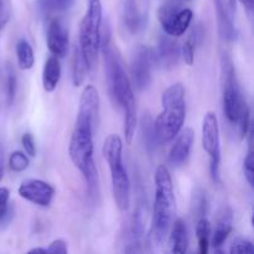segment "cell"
Masks as SVG:
<instances>
[{
	"label": "cell",
	"instance_id": "cell-5",
	"mask_svg": "<svg viewBox=\"0 0 254 254\" xmlns=\"http://www.w3.org/2000/svg\"><path fill=\"white\" fill-rule=\"evenodd\" d=\"M103 158L111 171L112 193L114 202L122 212L130 207V180L123 164V140L117 134H109L102 148Z\"/></svg>",
	"mask_w": 254,
	"mask_h": 254
},
{
	"label": "cell",
	"instance_id": "cell-10",
	"mask_svg": "<svg viewBox=\"0 0 254 254\" xmlns=\"http://www.w3.org/2000/svg\"><path fill=\"white\" fill-rule=\"evenodd\" d=\"M213 2H215L218 34L221 39L227 42L235 41L238 35L236 27V12H237L236 0H213Z\"/></svg>",
	"mask_w": 254,
	"mask_h": 254
},
{
	"label": "cell",
	"instance_id": "cell-25",
	"mask_svg": "<svg viewBox=\"0 0 254 254\" xmlns=\"http://www.w3.org/2000/svg\"><path fill=\"white\" fill-rule=\"evenodd\" d=\"M9 201V189L0 188V226H7L14 217V207L10 205Z\"/></svg>",
	"mask_w": 254,
	"mask_h": 254
},
{
	"label": "cell",
	"instance_id": "cell-31",
	"mask_svg": "<svg viewBox=\"0 0 254 254\" xmlns=\"http://www.w3.org/2000/svg\"><path fill=\"white\" fill-rule=\"evenodd\" d=\"M231 254H253L254 246L251 241L245 238H236L230 247Z\"/></svg>",
	"mask_w": 254,
	"mask_h": 254
},
{
	"label": "cell",
	"instance_id": "cell-33",
	"mask_svg": "<svg viewBox=\"0 0 254 254\" xmlns=\"http://www.w3.org/2000/svg\"><path fill=\"white\" fill-rule=\"evenodd\" d=\"M193 207H195V212L198 217L206 216V211H207V201H206V195L203 191L200 190L196 192Z\"/></svg>",
	"mask_w": 254,
	"mask_h": 254
},
{
	"label": "cell",
	"instance_id": "cell-30",
	"mask_svg": "<svg viewBox=\"0 0 254 254\" xmlns=\"http://www.w3.org/2000/svg\"><path fill=\"white\" fill-rule=\"evenodd\" d=\"M74 0H42V6L49 12L66 11L72 6Z\"/></svg>",
	"mask_w": 254,
	"mask_h": 254
},
{
	"label": "cell",
	"instance_id": "cell-20",
	"mask_svg": "<svg viewBox=\"0 0 254 254\" xmlns=\"http://www.w3.org/2000/svg\"><path fill=\"white\" fill-rule=\"evenodd\" d=\"M124 24H126L127 29L135 34L139 30L144 27V17L139 14L138 9H136L135 0H126L124 4Z\"/></svg>",
	"mask_w": 254,
	"mask_h": 254
},
{
	"label": "cell",
	"instance_id": "cell-7",
	"mask_svg": "<svg viewBox=\"0 0 254 254\" xmlns=\"http://www.w3.org/2000/svg\"><path fill=\"white\" fill-rule=\"evenodd\" d=\"M221 84H222L223 113L231 124L237 123L241 106L245 101L236 76V67L228 52L221 55Z\"/></svg>",
	"mask_w": 254,
	"mask_h": 254
},
{
	"label": "cell",
	"instance_id": "cell-28",
	"mask_svg": "<svg viewBox=\"0 0 254 254\" xmlns=\"http://www.w3.org/2000/svg\"><path fill=\"white\" fill-rule=\"evenodd\" d=\"M236 124H237L238 129H240L241 139H245L251 129V111L246 98L245 101L242 102V106H241V109H240V114H238L237 123Z\"/></svg>",
	"mask_w": 254,
	"mask_h": 254
},
{
	"label": "cell",
	"instance_id": "cell-9",
	"mask_svg": "<svg viewBox=\"0 0 254 254\" xmlns=\"http://www.w3.org/2000/svg\"><path fill=\"white\" fill-rule=\"evenodd\" d=\"M155 64L154 50L144 45L136 46L130 62V82L136 91L141 92L148 88Z\"/></svg>",
	"mask_w": 254,
	"mask_h": 254
},
{
	"label": "cell",
	"instance_id": "cell-18",
	"mask_svg": "<svg viewBox=\"0 0 254 254\" xmlns=\"http://www.w3.org/2000/svg\"><path fill=\"white\" fill-rule=\"evenodd\" d=\"M60 79H61L60 60L52 55L45 61L44 68H42V87L45 91L51 93L57 88Z\"/></svg>",
	"mask_w": 254,
	"mask_h": 254
},
{
	"label": "cell",
	"instance_id": "cell-19",
	"mask_svg": "<svg viewBox=\"0 0 254 254\" xmlns=\"http://www.w3.org/2000/svg\"><path fill=\"white\" fill-rule=\"evenodd\" d=\"M170 247L171 252L184 254L188 252L189 236L188 227L183 218H178L174 222L170 233Z\"/></svg>",
	"mask_w": 254,
	"mask_h": 254
},
{
	"label": "cell",
	"instance_id": "cell-16",
	"mask_svg": "<svg viewBox=\"0 0 254 254\" xmlns=\"http://www.w3.org/2000/svg\"><path fill=\"white\" fill-rule=\"evenodd\" d=\"M233 228V212L230 207L223 208L222 212L220 213V217L217 218L215 230H213L212 237H211L210 246L213 248L222 247L223 243L231 235Z\"/></svg>",
	"mask_w": 254,
	"mask_h": 254
},
{
	"label": "cell",
	"instance_id": "cell-2",
	"mask_svg": "<svg viewBox=\"0 0 254 254\" xmlns=\"http://www.w3.org/2000/svg\"><path fill=\"white\" fill-rule=\"evenodd\" d=\"M101 49L103 52L104 71L108 84V91L114 104L119 107L124 116V135L127 144L130 145L135 135L138 117H136V103L134 97L133 86L124 69L123 60L121 55L112 45L111 32L107 27L101 37Z\"/></svg>",
	"mask_w": 254,
	"mask_h": 254
},
{
	"label": "cell",
	"instance_id": "cell-37",
	"mask_svg": "<svg viewBox=\"0 0 254 254\" xmlns=\"http://www.w3.org/2000/svg\"><path fill=\"white\" fill-rule=\"evenodd\" d=\"M243 6L246 7L248 12H252L253 11V6H254V0H238Z\"/></svg>",
	"mask_w": 254,
	"mask_h": 254
},
{
	"label": "cell",
	"instance_id": "cell-35",
	"mask_svg": "<svg viewBox=\"0 0 254 254\" xmlns=\"http://www.w3.org/2000/svg\"><path fill=\"white\" fill-rule=\"evenodd\" d=\"M47 253H59V254H66L68 252L67 248V243L64 240H55L50 243L49 247L46 248Z\"/></svg>",
	"mask_w": 254,
	"mask_h": 254
},
{
	"label": "cell",
	"instance_id": "cell-22",
	"mask_svg": "<svg viewBox=\"0 0 254 254\" xmlns=\"http://www.w3.org/2000/svg\"><path fill=\"white\" fill-rule=\"evenodd\" d=\"M88 72V64L77 46L73 51V60H72V84L74 87L82 86Z\"/></svg>",
	"mask_w": 254,
	"mask_h": 254
},
{
	"label": "cell",
	"instance_id": "cell-23",
	"mask_svg": "<svg viewBox=\"0 0 254 254\" xmlns=\"http://www.w3.org/2000/svg\"><path fill=\"white\" fill-rule=\"evenodd\" d=\"M16 59L17 66L22 71H29V69L34 67V50H32V46L27 40L21 39L16 44Z\"/></svg>",
	"mask_w": 254,
	"mask_h": 254
},
{
	"label": "cell",
	"instance_id": "cell-14",
	"mask_svg": "<svg viewBox=\"0 0 254 254\" xmlns=\"http://www.w3.org/2000/svg\"><path fill=\"white\" fill-rule=\"evenodd\" d=\"M175 138V143L171 146L170 154H169V160L171 165L180 166L185 164L190 156L193 140H195V133L191 128H185L181 129L180 133Z\"/></svg>",
	"mask_w": 254,
	"mask_h": 254
},
{
	"label": "cell",
	"instance_id": "cell-6",
	"mask_svg": "<svg viewBox=\"0 0 254 254\" xmlns=\"http://www.w3.org/2000/svg\"><path fill=\"white\" fill-rule=\"evenodd\" d=\"M103 6L101 0H88V6L79 24L78 49L88 64L89 71L97 66L101 50Z\"/></svg>",
	"mask_w": 254,
	"mask_h": 254
},
{
	"label": "cell",
	"instance_id": "cell-11",
	"mask_svg": "<svg viewBox=\"0 0 254 254\" xmlns=\"http://www.w3.org/2000/svg\"><path fill=\"white\" fill-rule=\"evenodd\" d=\"M20 197L40 207H49L55 197L54 186L39 179H29L20 184Z\"/></svg>",
	"mask_w": 254,
	"mask_h": 254
},
{
	"label": "cell",
	"instance_id": "cell-21",
	"mask_svg": "<svg viewBox=\"0 0 254 254\" xmlns=\"http://www.w3.org/2000/svg\"><path fill=\"white\" fill-rule=\"evenodd\" d=\"M141 136H143L144 146L149 153H154L160 143L156 136L155 128H154V121L149 114H144L141 118Z\"/></svg>",
	"mask_w": 254,
	"mask_h": 254
},
{
	"label": "cell",
	"instance_id": "cell-39",
	"mask_svg": "<svg viewBox=\"0 0 254 254\" xmlns=\"http://www.w3.org/2000/svg\"><path fill=\"white\" fill-rule=\"evenodd\" d=\"M181 1H183V2H185V1H189V0H181Z\"/></svg>",
	"mask_w": 254,
	"mask_h": 254
},
{
	"label": "cell",
	"instance_id": "cell-8",
	"mask_svg": "<svg viewBox=\"0 0 254 254\" xmlns=\"http://www.w3.org/2000/svg\"><path fill=\"white\" fill-rule=\"evenodd\" d=\"M201 141L210 161V175L215 184L221 183V139L218 119L213 112H207L202 121Z\"/></svg>",
	"mask_w": 254,
	"mask_h": 254
},
{
	"label": "cell",
	"instance_id": "cell-17",
	"mask_svg": "<svg viewBox=\"0 0 254 254\" xmlns=\"http://www.w3.org/2000/svg\"><path fill=\"white\" fill-rule=\"evenodd\" d=\"M193 19L192 10L189 7H181L173 17L170 21L163 27L164 32L173 37H179L185 34L186 30L190 26L191 21Z\"/></svg>",
	"mask_w": 254,
	"mask_h": 254
},
{
	"label": "cell",
	"instance_id": "cell-1",
	"mask_svg": "<svg viewBox=\"0 0 254 254\" xmlns=\"http://www.w3.org/2000/svg\"><path fill=\"white\" fill-rule=\"evenodd\" d=\"M98 89L88 84L82 91L76 123L68 144V155L74 168L82 174L88 191L94 195L98 190V170L94 161V129L99 114Z\"/></svg>",
	"mask_w": 254,
	"mask_h": 254
},
{
	"label": "cell",
	"instance_id": "cell-4",
	"mask_svg": "<svg viewBox=\"0 0 254 254\" xmlns=\"http://www.w3.org/2000/svg\"><path fill=\"white\" fill-rule=\"evenodd\" d=\"M186 118V91L181 83L171 84L161 96V112L154 122L159 143L174 140L183 129Z\"/></svg>",
	"mask_w": 254,
	"mask_h": 254
},
{
	"label": "cell",
	"instance_id": "cell-15",
	"mask_svg": "<svg viewBox=\"0 0 254 254\" xmlns=\"http://www.w3.org/2000/svg\"><path fill=\"white\" fill-rule=\"evenodd\" d=\"M144 238V218L143 211L136 210L130 218L126 233V247L124 252L135 253L141 252V243Z\"/></svg>",
	"mask_w": 254,
	"mask_h": 254
},
{
	"label": "cell",
	"instance_id": "cell-3",
	"mask_svg": "<svg viewBox=\"0 0 254 254\" xmlns=\"http://www.w3.org/2000/svg\"><path fill=\"white\" fill-rule=\"evenodd\" d=\"M154 183H155V198H154L153 216H151L148 241L149 246L153 250H158L163 246L170 230L175 215L176 200L173 179L170 171L165 165H159L156 168Z\"/></svg>",
	"mask_w": 254,
	"mask_h": 254
},
{
	"label": "cell",
	"instance_id": "cell-12",
	"mask_svg": "<svg viewBox=\"0 0 254 254\" xmlns=\"http://www.w3.org/2000/svg\"><path fill=\"white\" fill-rule=\"evenodd\" d=\"M47 47L49 51L57 59H64L68 52L69 46V37L68 30L66 29L60 19H52L49 22L46 32Z\"/></svg>",
	"mask_w": 254,
	"mask_h": 254
},
{
	"label": "cell",
	"instance_id": "cell-13",
	"mask_svg": "<svg viewBox=\"0 0 254 254\" xmlns=\"http://www.w3.org/2000/svg\"><path fill=\"white\" fill-rule=\"evenodd\" d=\"M155 62L165 69H173L178 66L181 57V47L170 35H163L159 39L156 51H154Z\"/></svg>",
	"mask_w": 254,
	"mask_h": 254
},
{
	"label": "cell",
	"instance_id": "cell-38",
	"mask_svg": "<svg viewBox=\"0 0 254 254\" xmlns=\"http://www.w3.org/2000/svg\"><path fill=\"white\" fill-rule=\"evenodd\" d=\"M29 253L30 254H32V253H47V251H46V248L37 247V248H32V250H30Z\"/></svg>",
	"mask_w": 254,
	"mask_h": 254
},
{
	"label": "cell",
	"instance_id": "cell-32",
	"mask_svg": "<svg viewBox=\"0 0 254 254\" xmlns=\"http://www.w3.org/2000/svg\"><path fill=\"white\" fill-rule=\"evenodd\" d=\"M12 14L11 0H0V30L9 22Z\"/></svg>",
	"mask_w": 254,
	"mask_h": 254
},
{
	"label": "cell",
	"instance_id": "cell-24",
	"mask_svg": "<svg viewBox=\"0 0 254 254\" xmlns=\"http://www.w3.org/2000/svg\"><path fill=\"white\" fill-rule=\"evenodd\" d=\"M196 237L198 243V252L206 254L210 250L211 241V223L206 216L197 218L196 223Z\"/></svg>",
	"mask_w": 254,
	"mask_h": 254
},
{
	"label": "cell",
	"instance_id": "cell-36",
	"mask_svg": "<svg viewBox=\"0 0 254 254\" xmlns=\"http://www.w3.org/2000/svg\"><path fill=\"white\" fill-rule=\"evenodd\" d=\"M4 168H5V161H4V148L0 144V181L2 180L4 176Z\"/></svg>",
	"mask_w": 254,
	"mask_h": 254
},
{
	"label": "cell",
	"instance_id": "cell-29",
	"mask_svg": "<svg viewBox=\"0 0 254 254\" xmlns=\"http://www.w3.org/2000/svg\"><path fill=\"white\" fill-rule=\"evenodd\" d=\"M30 165V160L27 155L22 151H14L9 156V168L15 173H22L26 170Z\"/></svg>",
	"mask_w": 254,
	"mask_h": 254
},
{
	"label": "cell",
	"instance_id": "cell-34",
	"mask_svg": "<svg viewBox=\"0 0 254 254\" xmlns=\"http://www.w3.org/2000/svg\"><path fill=\"white\" fill-rule=\"evenodd\" d=\"M21 144L26 155H29L30 158L36 156V144H35V139L32 134L25 133L21 138Z\"/></svg>",
	"mask_w": 254,
	"mask_h": 254
},
{
	"label": "cell",
	"instance_id": "cell-27",
	"mask_svg": "<svg viewBox=\"0 0 254 254\" xmlns=\"http://www.w3.org/2000/svg\"><path fill=\"white\" fill-rule=\"evenodd\" d=\"M5 92H6V103L7 106H11L15 101L17 92V77L15 73L11 64H7L6 67V82H5Z\"/></svg>",
	"mask_w": 254,
	"mask_h": 254
},
{
	"label": "cell",
	"instance_id": "cell-26",
	"mask_svg": "<svg viewBox=\"0 0 254 254\" xmlns=\"http://www.w3.org/2000/svg\"><path fill=\"white\" fill-rule=\"evenodd\" d=\"M250 138H248V153L246 155L245 161H243V174H245V178L247 180L248 185L251 188H253L254 185V154H253V131L252 129H250L247 134Z\"/></svg>",
	"mask_w": 254,
	"mask_h": 254
}]
</instances>
